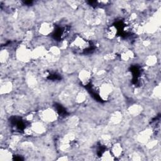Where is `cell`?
Listing matches in <instances>:
<instances>
[{"label":"cell","instance_id":"obj_1","mask_svg":"<svg viewBox=\"0 0 161 161\" xmlns=\"http://www.w3.org/2000/svg\"><path fill=\"white\" fill-rule=\"evenodd\" d=\"M16 59L20 62L27 63L32 59V50L25 44H21L17 47L15 52Z\"/></svg>","mask_w":161,"mask_h":161},{"label":"cell","instance_id":"obj_2","mask_svg":"<svg viewBox=\"0 0 161 161\" xmlns=\"http://www.w3.org/2000/svg\"><path fill=\"white\" fill-rule=\"evenodd\" d=\"M39 117L42 122L49 123L54 122L57 120L58 114L55 110L48 108L40 111Z\"/></svg>","mask_w":161,"mask_h":161},{"label":"cell","instance_id":"obj_3","mask_svg":"<svg viewBox=\"0 0 161 161\" xmlns=\"http://www.w3.org/2000/svg\"><path fill=\"white\" fill-rule=\"evenodd\" d=\"M70 45L76 50L83 51L88 48L89 46V40L83 36L76 35L73 39L72 42H71Z\"/></svg>","mask_w":161,"mask_h":161},{"label":"cell","instance_id":"obj_4","mask_svg":"<svg viewBox=\"0 0 161 161\" xmlns=\"http://www.w3.org/2000/svg\"><path fill=\"white\" fill-rule=\"evenodd\" d=\"M113 91V88L110 83L105 82L99 86V95L103 100H108L111 95Z\"/></svg>","mask_w":161,"mask_h":161},{"label":"cell","instance_id":"obj_5","mask_svg":"<svg viewBox=\"0 0 161 161\" xmlns=\"http://www.w3.org/2000/svg\"><path fill=\"white\" fill-rule=\"evenodd\" d=\"M48 50L43 45H39L32 50V59H39L45 58Z\"/></svg>","mask_w":161,"mask_h":161},{"label":"cell","instance_id":"obj_6","mask_svg":"<svg viewBox=\"0 0 161 161\" xmlns=\"http://www.w3.org/2000/svg\"><path fill=\"white\" fill-rule=\"evenodd\" d=\"M53 29H54V27L51 23L45 22L40 24L39 28V32L42 36H48L52 33Z\"/></svg>","mask_w":161,"mask_h":161},{"label":"cell","instance_id":"obj_7","mask_svg":"<svg viewBox=\"0 0 161 161\" xmlns=\"http://www.w3.org/2000/svg\"><path fill=\"white\" fill-rule=\"evenodd\" d=\"M153 131L150 128H147L137 136V140L143 144H146L151 140Z\"/></svg>","mask_w":161,"mask_h":161},{"label":"cell","instance_id":"obj_8","mask_svg":"<svg viewBox=\"0 0 161 161\" xmlns=\"http://www.w3.org/2000/svg\"><path fill=\"white\" fill-rule=\"evenodd\" d=\"M91 77L92 74L91 71L85 69L81 70L78 74V78L83 85H88L91 81Z\"/></svg>","mask_w":161,"mask_h":161},{"label":"cell","instance_id":"obj_9","mask_svg":"<svg viewBox=\"0 0 161 161\" xmlns=\"http://www.w3.org/2000/svg\"><path fill=\"white\" fill-rule=\"evenodd\" d=\"M30 127L33 131V133L35 134H43L46 132V127L42 122H34L32 123Z\"/></svg>","mask_w":161,"mask_h":161},{"label":"cell","instance_id":"obj_10","mask_svg":"<svg viewBox=\"0 0 161 161\" xmlns=\"http://www.w3.org/2000/svg\"><path fill=\"white\" fill-rule=\"evenodd\" d=\"M13 154L12 152L8 148H1L0 150V160L1 161H8L12 160Z\"/></svg>","mask_w":161,"mask_h":161},{"label":"cell","instance_id":"obj_11","mask_svg":"<svg viewBox=\"0 0 161 161\" xmlns=\"http://www.w3.org/2000/svg\"><path fill=\"white\" fill-rule=\"evenodd\" d=\"M111 152L114 157H120L123 153V148L120 143H115L111 146Z\"/></svg>","mask_w":161,"mask_h":161},{"label":"cell","instance_id":"obj_12","mask_svg":"<svg viewBox=\"0 0 161 161\" xmlns=\"http://www.w3.org/2000/svg\"><path fill=\"white\" fill-rule=\"evenodd\" d=\"M13 89V84L10 81L4 82L1 85V88H0V93L1 94H7L10 93Z\"/></svg>","mask_w":161,"mask_h":161},{"label":"cell","instance_id":"obj_13","mask_svg":"<svg viewBox=\"0 0 161 161\" xmlns=\"http://www.w3.org/2000/svg\"><path fill=\"white\" fill-rule=\"evenodd\" d=\"M123 118V115L122 112L119 111H116L115 112H113L112 114L110 116V122L113 124H118L120 123Z\"/></svg>","mask_w":161,"mask_h":161},{"label":"cell","instance_id":"obj_14","mask_svg":"<svg viewBox=\"0 0 161 161\" xmlns=\"http://www.w3.org/2000/svg\"><path fill=\"white\" fill-rule=\"evenodd\" d=\"M116 33H117V29L113 25L108 27L105 30V36L106 37L107 39L110 40L114 39L116 37Z\"/></svg>","mask_w":161,"mask_h":161},{"label":"cell","instance_id":"obj_15","mask_svg":"<svg viewBox=\"0 0 161 161\" xmlns=\"http://www.w3.org/2000/svg\"><path fill=\"white\" fill-rule=\"evenodd\" d=\"M143 111V108L139 105H133L129 107L128 112L130 115L133 116H137L140 115Z\"/></svg>","mask_w":161,"mask_h":161},{"label":"cell","instance_id":"obj_16","mask_svg":"<svg viewBox=\"0 0 161 161\" xmlns=\"http://www.w3.org/2000/svg\"><path fill=\"white\" fill-rule=\"evenodd\" d=\"M134 57V53L130 50H125L123 52H122L121 54V59L124 61H128L130 59H132Z\"/></svg>","mask_w":161,"mask_h":161},{"label":"cell","instance_id":"obj_17","mask_svg":"<svg viewBox=\"0 0 161 161\" xmlns=\"http://www.w3.org/2000/svg\"><path fill=\"white\" fill-rule=\"evenodd\" d=\"M157 58L156 56H149L146 58L145 60V64L147 66L152 67L154 66L155 65L157 64Z\"/></svg>","mask_w":161,"mask_h":161},{"label":"cell","instance_id":"obj_18","mask_svg":"<svg viewBox=\"0 0 161 161\" xmlns=\"http://www.w3.org/2000/svg\"><path fill=\"white\" fill-rule=\"evenodd\" d=\"M10 58V53L9 52L6 50H2L0 52V61L3 64L7 62Z\"/></svg>","mask_w":161,"mask_h":161},{"label":"cell","instance_id":"obj_19","mask_svg":"<svg viewBox=\"0 0 161 161\" xmlns=\"http://www.w3.org/2000/svg\"><path fill=\"white\" fill-rule=\"evenodd\" d=\"M115 157H113L110 151H105L101 155V160H114Z\"/></svg>","mask_w":161,"mask_h":161},{"label":"cell","instance_id":"obj_20","mask_svg":"<svg viewBox=\"0 0 161 161\" xmlns=\"http://www.w3.org/2000/svg\"><path fill=\"white\" fill-rule=\"evenodd\" d=\"M86 99V95L84 92H79L76 95V101L77 103H84Z\"/></svg>","mask_w":161,"mask_h":161},{"label":"cell","instance_id":"obj_21","mask_svg":"<svg viewBox=\"0 0 161 161\" xmlns=\"http://www.w3.org/2000/svg\"><path fill=\"white\" fill-rule=\"evenodd\" d=\"M20 140V137L17 135H14L13 136L10 140V143H9V145L11 147H13L17 145V144H19V142Z\"/></svg>","mask_w":161,"mask_h":161},{"label":"cell","instance_id":"obj_22","mask_svg":"<svg viewBox=\"0 0 161 161\" xmlns=\"http://www.w3.org/2000/svg\"><path fill=\"white\" fill-rule=\"evenodd\" d=\"M101 142L105 145H110L111 144V137L109 135H103L101 137Z\"/></svg>","mask_w":161,"mask_h":161},{"label":"cell","instance_id":"obj_23","mask_svg":"<svg viewBox=\"0 0 161 161\" xmlns=\"http://www.w3.org/2000/svg\"><path fill=\"white\" fill-rule=\"evenodd\" d=\"M28 84L30 85V86H36L37 85V80L33 76H31V77H28Z\"/></svg>","mask_w":161,"mask_h":161},{"label":"cell","instance_id":"obj_24","mask_svg":"<svg viewBox=\"0 0 161 161\" xmlns=\"http://www.w3.org/2000/svg\"><path fill=\"white\" fill-rule=\"evenodd\" d=\"M160 86H157L153 90V94L154 96H156V98H160Z\"/></svg>","mask_w":161,"mask_h":161},{"label":"cell","instance_id":"obj_25","mask_svg":"<svg viewBox=\"0 0 161 161\" xmlns=\"http://www.w3.org/2000/svg\"><path fill=\"white\" fill-rule=\"evenodd\" d=\"M68 122L70 127H75L76 125H77V122H78V120L76 117H73L70 119Z\"/></svg>","mask_w":161,"mask_h":161},{"label":"cell","instance_id":"obj_26","mask_svg":"<svg viewBox=\"0 0 161 161\" xmlns=\"http://www.w3.org/2000/svg\"><path fill=\"white\" fill-rule=\"evenodd\" d=\"M157 140H149L147 144V147L148 148H154L155 146L157 145Z\"/></svg>","mask_w":161,"mask_h":161},{"label":"cell","instance_id":"obj_27","mask_svg":"<svg viewBox=\"0 0 161 161\" xmlns=\"http://www.w3.org/2000/svg\"><path fill=\"white\" fill-rule=\"evenodd\" d=\"M105 59H106V61H111V60H113L115 58V55L114 53H108V54H106L105 56Z\"/></svg>","mask_w":161,"mask_h":161},{"label":"cell","instance_id":"obj_28","mask_svg":"<svg viewBox=\"0 0 161 161\" xmlns=\"http://www.w3.org/2000/svg\"><path fill=\"white\" fill-rule=\"evenodd\" d=\"M132 159L133 160H140V156H139L138 155H137V154H134V155H132Z\"/></svg>","mask_w":161,"mask_h":161},{"label":"cell","instance_id":"obj_29","mask_svg":"<svg viewBox=\"0 0 161 161\" xmlns=\"http://www.w3.org/2000/svg\"><path fill=\"white\" fill-rule=\"evenodd\" d=\"M33 116L32 115H28L27 116V120H33Z\"/></svg>","mask_w":161,"mask_h":161},{"label":"cell","instance_id":"obj_30","mask_svg":"<svg viewBox=\"0 0 161 161\" xmlns=\"http://www.w3.org/2000/svg\"><path fill=\"white\" fill-rule=\"evenodd\" d=\"M143 44H144V45L145 46H148L149 45H150L151 42H149V41H148V40H145V41L144 42V43H143Z\"/></svg>","mask_w":161,"mask_h":161},{"label":"cell","instance_id":"obj_31","mask_svg":"<svg viewBox=\"0 0 161 161\" xmlns=\"http://www.w3.org/2000/svg\"><path fill=\"white\" fill-rule=\"evenodd\" d=\"M59 160H68V159L67 158V157L64 156V157H62L61 158H59Z\"/></svg>","mask_w":161,"mask_h":161}]
</instances>
